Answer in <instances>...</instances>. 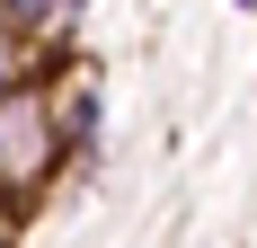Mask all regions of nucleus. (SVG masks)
I'll use <instances>...</instances> for the list:
<instances>
[{"label": "nucleus", "instance_id": "f03ea898", "mask_svg": "<svg viewBox=\"0 0 257 248\" xmlns=\"http://www.w3.org/2000/svg\"><path fill=\"white\" fill-rule=\"evenodd\" d=\"M45 98H53L62 142H71V169H80V160H98V124H106V89H98V71H62Z\"/></svg>", "mask_w": 257, "mask_h": 248}, {"label": "nucleus", "instance_id": "39448f33", "mask_svg": "<svg viewBox=\"0 0 257 248\" xmlns=\"http://www.w3.org/2000/svg\"><path fill=\"white\" fill-rule=\"evenodd\" d=\"M18 222H27V213H9V204H0V248H18Z\"/></svg>", "mask_w": 257, "mask_h": 248}, {"label": "nucleus", "instance_id": "7ed1b4c3", "mask_svg": "<svg viewBox=\"0 0 257 248\" xmlns=\"http://www.w3.org/2000/svg\"><path fill=\"white\" fill-rule=\"evenodd\" d=\"M0 27L36 45V36H53V27H62V0H0Z\"/></svg>", "mask_w": 257, "mask_h": 248}, {"label": "nucleus", "instance_id": "423d86ee", "mask_svg": "<svg viewBox=\"0 0 257 248\" xmlns=\"http://www.w3.org/2000/svg\"><path fill=\"white\" fill-rule=\"evenodd\" d=\"M62 9H89V0H62Z\"/></svg>", "mask_w": 257, "mask_h": 248}, {"label": "nucleus", "instance_id": "20e7f679", "mask_svg": "<svg viewBox=\"0 0 257 248\" xmlns=\"http://www.w3.org/2000/svg\"><path fill=\"white\" fill-rule=\"evenodd\" d=\"M9 89H27V36L0 27V98H9Z\"/></svg>", "mask_w": 257, "mask_h": 248}, {"label": "nucleus", "instance_id": "f257e3e1", "mask_svg": "<svg viewBox=\"0 0 257 248\" xmlns=\"http://www.w3.org/2000/svg\"><path fill=\"white\" fill-rule=\"evenodd\" d=\"M62 169H71V142L53 124V98L45 89H9L0 98V204L9 213H36V195Z\"/></svg>", "mask_w": 257, "mask_h": 248}, {"label": "nucleus", "instance_id": "0eeeda50", "mask_svg": "<svg viewBox=\"0 0 257 248\" xmlns=\"http://www.w3.org/2000/svg\"><path fill=\"white\" fill-rule=\"evenodd\" d=\"M231 9H257V0H231Z\"/></svg>", "mask_w": 257, "mask_h": 248}]
</instances>
